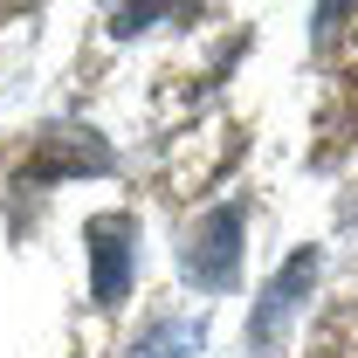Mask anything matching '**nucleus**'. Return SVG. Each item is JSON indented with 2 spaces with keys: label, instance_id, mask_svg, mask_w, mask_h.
<instances>
[{
  "label": "nucleus",
  "instance_id": "2",
  "mask_svg": "<svg viewBox=\"0 0 358 358\" xmlns=\"http://www.w3.org/2000/svg\"><path fill=\"white\" fill-rule=\"evenodd\" d=\"M234 275H241V207H221V214H207V227L186 241V282L234 289Z\"/></svg>",
  "mask_w": 358,
  "mask_h": 358
},
{
  "label": "nucleus",
  "instance_id": "3",
  "mask_svg": "<svg viewBox=\"0 0 358 358\" xmlns=\"http://www.w3.org/2000/svg\"><path fill=\"white\" fill-rule=\"evenodd\" d=\"M310 282H317V248H296V255H289V268H282V275L262 289V303H255V324H248V345H255L262 358L275 352V331L289 324V310H296L303 296H310Z\"/></svg>",
  "mask_w": 358,
  "mask_h": 358
},
{
  "label": "nucleus",
  "instance_id": "4",
  "mask_svg": "<svg viewBox=\"0 0 358 358\" xmlns=\"http://www.w3.org/2000/svg\"><path fill=\"white\" fill-rule=\"evenodd\" d=\"M200 345H207V317H159L131 345V358H200Z\"/></svg>",
  "mask_w": 358,
  "mask_h": 358
},
{
  "label": "nucleus",
  "instance_id": "1",
  "mask_svg": "<svg viewBox=\"0 0 358 358\" xmlns=\"http://www.w3.org/2000/svg\"><path fill=\"white\" fill-rule=\"evenodd\" d=\"M131 241L138 234L124 214L90 221V296H96V310H117L131 296Z\"/></svg>",
  "mask_w": 358,
  "mask_h": 358
}]
</instances>
